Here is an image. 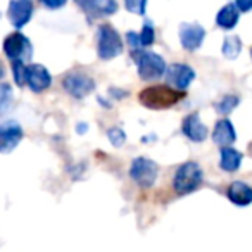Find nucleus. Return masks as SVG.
<instances>
[{"label":"nucleus","mask_w":252,"mask_h":252,"mask_svg":"<svg viewBox=\"0 0 252 252\" xmlns=\"http://www.w3.org/2000/svg\"><path fill=\"white\" fill-rule=\"evenodd\" d=\"M166 83L168 87L175 88V90H187L189 85L193 81L195 78V71L189 66V64H182V63H175L171 66L166 67Z\"/></svg>","instance_id":"obj_7"},{"label":"nucleus","mask_w":252,"mask_h":252,"mask_svg":"<svg viewBox=\"0 0 252 252\" xmlns=\"http://www.w3.org/2000/svg\"><path fill=\"white\" fill-rule=\"evenodd\" d=\"M158 171L159 168L154 161L147 158H137L131 162L130 176L135 180L137 185L144 187V189H151L158 180Z\"/></svg>","instance_id":"obj_5"},{"label":"nucleus","mask_w":252,"mask_h":252,"mask_svg":"<svg viewBox=\"0 0 252 252\" xmlns=\"http://www.w3.org/2000/svg\"><path fill=\"white\" fill-rule=\"evenodd\" d=\"M223 56H226L228 59H235L242 50V42L238 36H228L223 43Z\"/></svg>","instance_id":"obj_19"},{"label":"nucleus","mask_w":252,"mask_h":252,"mask_svg":"<svg viewBox=\"0 0 252 252\" xmlns=\"http://www.w3.org/2000/svg\"><path fill=\"white\" fill-rule=\"evenodd\" d=\"M206 32L199 23H183L180 26V42L187 50H197L204 42Z\"/></svg>","instance_id":"obj_10"},{"label":"nucleus","mask_w":252,"mask_h":252,"mask_svg":"<svg viewBox=\"0 0 252 252\" xmlns=\"http://www.w3.org/2000/svg\"><path fill=\"white\" fill-rule=\"evenodd\" d=\"M238 102H240V98H238L237 95H224L220 102H216L214 107H216V111L221 112V114H228V112H231L237 107Z\"/></svg>","instance_id":"obj_21"},{"label":"nucleus","mask_w":252,"mask_h":252,"mask_svg":"<svg viewBox=\"0 0 252 252\" xmlns=\"http://www.w3.org/2000/svg\"><path fill=\"white\" fill-rule=\"evenodd\" d=\"M88 130V126L85 125V123H80V126H78V133H83V131Z\"/></svg>","instance_id":"obj_29"},{"label":"nucleus","mask_w":252,"mask_h":252,"mask_svg":"<svg viewBox=\"0 0 252 252\" xmlns=\"http://www.w3.org/2000/svg\"><path fill=\"white\" fill-rule=\"evenodd\" d=\"M23 138V128L16 121H5L0 125V152H11Z\"/></svg>","instance_id":"obj_9"},{"label":"nucleus","mask_w":252,"mask_h":252,"mask_svg":"<svg viewBox=\"0 0 252 252\" xmlns=\"http://www.w3.org/2000/svg\"><path fill=\"white\" fill-rule=\"evenodd\" d=\"M213 140L216 142L218 145H221V149L228 147V145H231L237 140V133H235V128L230 119H220V121L216 123L214 131H213Z\"/></svg>","instance_id":"obj_14"},{"label":"nucleus","mask_w":252,"mask_h":252,"mask_svg":"<svg viewBox=\"0 0 252 252\" xmlns=\"http://www.w3.org/2000/svg\"><path fill=\"white\" fill-rule=\"evenodd\" d=\"M131 57L138 66V74L144 80H158L166 73V63L159 54L149 50H131Z\"/></svg>","instance_id":"obj_3"},{"label":"nucleus","mask_w":252,"mask_h":252,"mask_svg":"<svg viewBox=\"0 0 252 252\" xmlns=\"http://www.w3.org/2000/svg\"><path fill=\"white\" fill-rule=\"evenodd\" d=\"M183 98V92L175 90L168 85L149 87L138 94V100L149 109H166L175 105Z\"/></svg>","instance_id":"obj_1"},{"label":"nucleus","mask_w":252,"mask_h":252,"mask_svg":"<svg viewBox=\"0 0 252 252\" xmlns=\"http://www.w3.org/2000/svg\"><path fill=\"white\" fill-rule=\"evenodd\" d=\"M98 56L102 59H112L119 56L123 50V42L119 33L112 28L111 25H100L98 26Z\"/></svg>","instance_id":"obj_4"},{"label":"nucleus","mask_w":252,"mask_h":252,"mask_svg":"<svg viewBox=\"0 0 252 252\" xmlns=\"http://www.w3.org/2000/svg\"><path fill=\"white\" fill-rule=\"evenodd\" d=\"M126 42L133 47V50H140L142 42H140V35H138V33H135V32L126 33Z\"/></svg>","instance_id":"obj_26"},{"label":"nucleus","mask_w":252,"mask_h":252,"mask_svg":"<svg viewBox=\"0 0 252 252\" xmlns=\"http://www.w3.org/2000/svg\"><path fill=\"white\" fill-rule=\"evenodd\" d=\"M12 104V87L9 83H0V114L9 111Z\"/></svg>","instance_id":"obj_20"},{"label":"nucleus","mask_w":252,"mask_h":252,"mask_svg":"<svg viewBox=\"0 0 252 252\" xmlns=\"http://www.w3.org/2000/svg\"><path fill=\"white\" fill-rule=\"evenodd\" d=\"M26 67L28 66L23 61H14L12 63V74H14V80L19 87L26 85Z\"/></svg>","instance_id":"obj_22"},{"label":"nucleus","mask_w":252,"mask_h":252,"mask_svg":"<svg viewBox=\"0 0 252 252\" xmlns=\"http://www.w3.org/2000/svg\"><path fill=\"white\" fill-rule=\"evenodd\" d=\"M9 19H11L14 28H23L26 23L32 19L33 14V4L30 0H18L9 4Z\"/></svg>","instance_id":"obj_12"},{"label":"nucleus","mask_w":252,"mask_h":252,"mask_svg":"<svg viewBox=\"0 0 252 252\" xmlns=\"http://www.w3.org/2000/svg\"><path fill=\"white\" fill-rule=\"evenodd\" d=\"M107 137H109V140H111V144L112 145H116V147H119V145H123V142L126 140V135H125V131L121 130V128H111V130L107 131Z\"/></svg>","instance_id":"obj_24"},{"label":"nucleus","mask_w":252,"mask_h":252,"mask_svg":"<svg viewBox=\"0 0 252 252\" xmlns=\"http://www.w3.org/2000/svg\"><path fill=\"white\" fill-rule=\"evenodd\" d=\"M32 43L23 33L14 32L4 40V52L9 59L12 61H23L25 63L26 57H32Z\"/></svg>","instance_id":"obj_8"},{"label":"nucleus","mask_w":252,"mask_h":252,"mask_svg":"<svg viewBox=\"0 0 252 252\" xmlns=\"http://www.w3.org/2000/svg\"><path fill=\"white\" fill-rule=\"evenodd\" d=\"M64 4H66L64 0H61V2H49V0H45V2H43V5H47V7H52V9H56V7H63Z\"/></svg>","instance_id":"obj_28"},{"label":"nucleus","mask_w":252,"mask_h":252,"mask_svg":"<svg viewBox=\"0 0 252 252\" xmlns=\"http://www.w3.org/2000/svg\"><path fill=\"white\" fill-rule=\"evenodd\" d=\"M4 73H5V69H4V64H2V61H0V78L4 76Z\"/></svg>","instance_id":"obj_30"},{"label":"nucleus","mask_w":252,"mask_h":252,"mask_svg":"<svg viewBox=\"0 0 252 252\" xmlns=\"http://www.w3.org/2000/svg\"><path fill=\"white\" fill-rule=\"evenodd\" d=\"M125 5L128 11L142 16V14H145V5H147V2H145V0H128Z\"/></svg>","instance_id":"obj_25"},{"label":"nucleus","mask_w":252,"mask_h":252,"mask_svg":"<svg viewBox=\"0 0 252 252\" xmlns=\"http://www.w3.org/2000/svg\"><path fill=\"white\" fill-rule=\"evenodd\" d=\"M216 23L220 28L231 30L238 23V9L235 4H226L223 9H220L216 16Z\"/></svg>","instance_id":"obj_18"},{"label":"nucleus","mask_w":252,"mask_h":252,"mask_svg":"<svg viewBox=\"0 0 252 252\" xmlns=\"http://www.w3.org/2000/svg\"><path fill=\"white\" fill-rule=\"evenodd\" d=\"M80 7H83L90 16H109L116 12L118 4L114 0H94V2H78Z\"/></svg>","instance_id":"obj_16"},{"label":"nucleus","mask_w":252,"mask_h":252,"mask_svg":"<svg viewBox=\"0 0 252 252\" xmlns=\"http://www.w3.org/2000/svg\"><path fill=\"white\" fill-rule=\"evenodd\" d=\"M63 87H64V90L69 95H73L74 98H83L85 95L94 92L95 81H94V78L88 76L87 73L69 71V73L63 78Z\"/></svg>","instance_id":"obj_6"},{"label":"nucleus","mask_w":252,"mask_h":252,"mask_svg":"<svg viewBox=\"0 0 252 252\" xmlns=\"http://www.w3.org/2000/svg\"><path fill=\"white\" fill-rule=\"evenodd\" d=\"M182 130L192 142H204L207 138V128L200 119L199 112H192L183 119Z\"/></svg>","instance_id":"obj_13"},{"label":"nucleus","mask_w":252,"mask_h":252,"mask_svg":"<svg viewBox=\"0 0 252 252\" xmlns=\"http://www.w3.org/2000/svg\"><path fill=\"white\" fill-rule=\"evenodd\" d=\"M242 162V154L237 149L231 147H223L220 152V166L224 171H237L240 168Z\"/></svg>","instance_id":"obj_17"},{"label":"nucleus","mask_w":252,"mask_h":252,"mask_svg":"<svg viewBox=\"0 0 252 252\" xmlns=\"http://www.w3.org/2000/svg\"><path fill=\"white\" fill-rule=\"evenodd\" d=\"M235 5H237V9H240V11H249V9H252V2H244V0H237Z\"/></svg>","instance_id":"obj_27"},{"label":"nucleus","mask_w":252,"mask_h":252,"mask_svg":"<svg viewBox=\"0 0 252 252\" xmlns=\"http://www.w3.org/2000/svg\"><path fill=\"white\" fill-rule=\"evenodd\" d=\"M52 83V76L47 71L45 66L42 64H30L26 67V85L32 88L33 92H43L50 87Z\"/></svg>","instance_id":"obj_11"},{"label":"nucleus","mask_w":252,"mask_h":252,"mask_svg":"<svg viewBox=\"0 0 252 252\" xmlns=\"http://www.w3.org/2000/svg\"><path fill=\"white\" fill-rule=\"evenodd\" d=\"M154 26H152L151 21H145L144 28H142V33H140V42H142V47H149L154 43Z\"/></svg>","instance_id":"obj_23"},{"label":"nucleus","mask_w":252,"mask_h":252,"mask_svg":"<svg viewBox=\"0 0 252 252\" xmlns=\"http://www.w3.org/2000/svg\"><path fill=\"white\" fill-rule=\"evenodd\" d=\"M226 195L237 206H249L252 202V187L244 182H233L228 187Z\"/></svg>","instance_id":"obj_15"},{"label":"nucleus","mask_w":252,"mask_h":252,"mask_svg":"<svg viewBox=\"0 0 252 252\" xmlns=\"http://www.w3.org/2000/svg\"><path fill=\"white\" fill-rule=\"evenodd\" d=\"M202 169L199 168L197 162H183L182 166H178L175 173V178H173V187H175V192L178 195H187V193H192L193 190H197L202 185Z\"/></svg>","instance_id":"obj_2"}]
</instances>
